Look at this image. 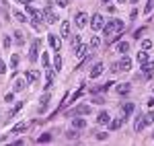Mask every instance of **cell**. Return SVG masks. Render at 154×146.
Segmentation results:
<instances>
[{"mask_svg": "<svg viewBox=\"0 0 154 146\" xmlns=\"http://www.w3.org/2000/svg\"><path fill=\"white\" fill-rule=\"evenodd\" d=\"M103 25H105V19H103L101 14H93V19H91V27H93V31H101Z\"/></svg>", "mask_w": 154, "mask_h": 146, "instance_id": "6da1fadb", "label": "cell"}, {"mask_svg": "<svg viewBox=\"0 0 154 146\" xmlns=\"http://www.w3.org/2000/svg\"><path fill=\"white\" fill-rule=\"evenodd\" d=\"M117 21L119 19H115V21H109V23L107 25H103V35H113V31H117ZM119 33H121V31H119Z\"/></svg>", "mask_w": 154, "mask_h": 146, "instance_id": "7a4b0ae2", "label": "cell"}, {"mask_svg": "<svg viewBox=\"0 0 154 146\" xmlns=\"http://www.w3.org/2000/svg\"><path fill=\"white\" fill-rule=\"evenodd\" d=\"M43 17H45V21H48V23H56V21H58V14L51 11V6H45V11H43Z\"/></svg>", "mask_w": 154, "mask_h": 146, "instance_id": "3957f363", "label": "cell"}, {"mask_svg": "<svg viewBox=\"0 0 154 146\" xmlns=\"http://www.w3.org/2000/svg\"><path fill=\"white\" fill-rule=\"evenodd\" d=\"M117 68H119V70H123V72H128V70H131V60H130V58H125V56H123V58L119 60Z\"/></svg>", "mask_w": 154, "mask_h": 146, "instance_id": "277c9868", "label": "cell"}, {"mask_svg": "<svg viewBox=\"0 0 154 146\" xmlns=\"http://www.w3.org/2000/svg\"><path fill=\"white\" fill-rule=\"evenodd\" d=\"M41 48V41L39 39H33V43H31V54H29V58L31 60H37V51Z\"/></svg>", "mask_w": 154, "mask_h": 146, "instance_id": "5b68a950", "label": "cell"}, {"mask_svg": "<svg viewBox=\"0 0 154 146\" xmlns=\"http://www.w3.org/2000/svg\"><path fill=\"white\" fill-rule=\"evenodd\" d=\"M49 45L54 48V51H60L62 49V39L58 35H49Z\"/></svg>", "mask_w": 154, "mask_h": 146, "instance_id": "8992f818", "label": "cell"}, {"mask_svg": "<svg viewBox=\"0 0 154 146\" xmlns=\"http://www.w3.org/2000/svg\"><path fill=\"white\" fill-rule=\"evenodd\" d=\"M97 122L101 123V126H107V123L111 122V117H109V113H107V111H101V113L97 115Z\"/></svg>", "mask_w": 154, "mask_h": 146, "instance_id": "52a82bcc", "label": "cell"}, {"mask_svg": "<svg viewBox=\"0 0 154 146\" xmlns=\"http://www.w3.org/2000/svg\"><path fill=\"white\" fill-rule=\"evenodd\" d=\"M103 70H105V66H103V64H95V66H93V70H91V78L101 76V74H103Z\"/></svg>", "mask_w": 154, "mask_h": 146, "instance_id": "ba28073f", "label": "cell"}, {"mask_svg": "<svg viewBox=\"0 0 154 146\" xmlns=\"http://www.w3.org/2000/svg\"><path fill=\"white\" fill-rule=\"evenodd\" d=\"M142 70H144L146 76H152V74H154V62H144Z\"/></svg>", "mask_w": 154, "mask_h": 146, "instance_id": "9c48e42d", "label": "cell"}, {"mask_svg": "<svg viewBox=\"0 0 154 146\" xmlns=\"http://www.w3.org/2000/svg\"><path fill=\"white\" fill-rule=\"evenodd\" d=\"M49 101H51V99H49V95L45 93V95L41 97V103H39V113H43V111L48 109V103H49Z\"/></svg>", "mask_w": 154, "mask_h": 146, "instance_id": "30bf717a", "label": "cell"}, {"mask_svg": "<svg viewBox=\"0 0 154 146\" xmlns=\"http://www.w3.org/2000/svg\"><path fill=\"white\" fill-rule=\"evenodd\" d=\"M72 126H74L76 130H80V128H86V120H84V117H74V120H72Z\"/></svg>", "mask_w": 154, "mask_h": 146, "instance_id": "8fae6325", "label": "cell"}, {"mask_svg": "<svg viewBox=\"0 0 154 146\" xmlns=\"http://www.w3.org/2000/svg\"><path fill=\"white\" fill-rule=\"evenodd\" d=\"M37 80H39V74H37L35 70H29V72H27V82H31V85H35Z\"/></svg>", "mask_w": 154, "mask_h": 146, "instance_id": "7c38bea8", "label": "cell"}, {"mask_svg": "<svg viewBox=\"0 0 154 146\" xmlns=\"http://www.w3.org/2000/svg\"><path fill=\"white\" fill-rule=\"evenodd\" d=\"M25 89V78H17L14 80V85H12V91L14 93H19V91H23Z\"/></svg>", "mask_w": 154, "mask_h": 146, "instance_id": "4fadbf2b", "label": "cell"}, {"mask_svg": "<svg viewBox=\"0 0 154 146\" xmlns=\"http://www.w3.org/2000/svg\"><path fill=\"white\" fill-rule=\"evenodd\" d=\"M84 25H86V14H84V12H78V14H76V27L82 29Z\"/></svg>", "mask_w": 154, "mask_h": 146, "instance_id": "5bb4252c", "label": "cell"}, {"mask_svg": "<svg viewBox=\"0 0 154 146\" xmlns=\"http://www.w3.org/2000/svg\"><path fill=\"white\" fill-rule=\"evenodd\" d=\"M88 49H91V48H86V45H82V43H80V45L76 48V58H84V56L88 54Z\"/></svg>", "mask_w": 154, "mask_h": 146, "instance_id": "9a60e30c", "label": "cell"}, {"mask_svg": "<svg viewBox=\"0 0 154 146\" xmlns=\"http://www.w3.org/2000/svg\"><path fill=\"white\" fill-rule=\"evenodd\" d=\"M62 37H66V39H70V23L66 21V23H62Z\"/></svg>", "mask_w": 154, "mask_h": 146, "instance_id": "2e32d148", "label": "cell"}, {"mask_svg": "<svg viewBox=\"0 0 154 146\" xmlns=\"http://www.w3.org/2000/svg\"><path fill=\"white\" fill-rule=\"evenodd\" d=\"M51 85H54V70L51 68H48V82H45V89H51Z\"/></svg>", "mask_w": 154, "mask_h": 146, "instance_id": "e0dca14e", "label": "cell"}, {"mask_svg": "<svg viewBox=\"0 0 154 146\" xmlns=\"http://www.w3.org/2000/svg\"><path fill=\"white\" fill-rule=\"evenodd\" d=\"M130 91H131L130 85H119V86H117V95H128Z\"/></svg>", "mask_w": 154, "mask_h": 146, "instance_id": "ac0fdd59", "label": "cell"}, {"mask_svg": "<svg viewBox=\"0 0 154 146\" xmlns=\"http://www.w3.org/2000/svg\"><path fill=\"white\" fill-rule=\"evenodd\" d=\"M74 113H78V115H88V113H91V107H88V105H80Z\"/></svg>", "mask_w": 154, "mask_h": 146, "instance_id": "d6986e66", "label": "cell"}, {"mask_svg": "<svg viewBox=\"0 0 154 146\" xmlns=\"http://www.w3.org/2000/svg\"><path fill=\"white\" fill-rule=\"evenodd\" d=\"M115 49H117L119 54H125V51L130 49V45H128L125 41H119V43H117V48H115Z\"/></svg>", "mask_w": 154, "mask_h": 146, "instance_id": "ffe728a7", "label": "cell"}, {"mask_svg": "<svg viewBox=\"0 0 154 146\" xmlns=\"http://www.w3.org/2000/svg\"><path fill=\"white\" fill-rule=\"evenodd\" d=\"M134 109H136V105H134V103H125V105H123V113H125V115H131Z\"/></svg>", "mask_w": 154, "mask_h": 146, "instance_id": "44dd1931", "label": "cell"}, {"mask_svg": "<svg viewBox=\"0 0 154 146\" xmlns=\"http://www.w3.org/2000/svg\"><path fill=\"white\" fill-rule=\"evenodd\" d=\"M144 126H146V122H144V115H142V117L136 120V126L134 128H136V132H140V130H144Z\"/></svg>", "mask_w": 154, "mask_h": 146, "instance_id": "7402d4cb", "label": "cell"}, {"mask_svg": "<svg viewBox=\"0 0 154 146\" xmlns=\"http://www.w3.org/2000/svg\"><path fill=\"white\" fill-rule=\"evenodd\" d=\"M27 130V126L25 123H17L14 128H12V134H21V132H25Z\"/></svg>", "mask_w": 154, "mask_h": 146, "instance_id": "603a6c76", "label": "cell"}, {"mask_svg": "<svg viewBox=\"0 0 154 146\" xmlns=\"http://www.w3.org/2000/svg\"><path fill=\"white\" fill-rule=\"evenodd\" d=\"M109 126H111V130H119L123 126V120H113V122H109Z\"/></svg>", "mask_w": 154, "mask_h": 146, "instance_id": "cb8c5ba5", "label": "cell"}, {"mask_svg": "<svg viewBox=\"0 0 154 146\" xmlns=\"http://www.w3.org/2000/svg\"><path fill=\"white\" fill-rule=\"evenodd\" d=\"M138 62H140V64L148 62V51H138Z\"/></svg>", "mask_w": 154, "mask_h": 146, "instance_id": "d4e9b609", "label": "cell"}, {"mask_svg": "<svg viewBox=\"0 0 154 146\" xmlns=\"http://www.w3.org/2000/svg\"><path fill=\"white\" fill-rule=\"evenodd\" d=\"M14 39H17V43H23L25 41V33L23 31H14Z\"/></svg>", "mask_w": 154, "mask_h": 146, "instance_id": "484cf974", "label": "cell"}, {"mask_svg": "<svg viewBox=\"0 0 154 146\" xmlns=\"http://www.w3.org/2000/svg\"><path fill=\"white\" fill-rule=\"evenodd\" d=\"M51 140V134H41L39 138H37V142H41V144H45V142H49Z\"/></svg>", "mask_w": 154, "mask_h": 146, "instance_id": "4316f807", "label": "cell"}, {"mask_svg": "<svg viewBox=\"0 0 154 146\" xmlns=\"http://www.w3.org/2000/svg\"><path fill=\"white\" fill-rule=\"evenodd\" d=\"M78 45H80V37H78V35H72V49L76 51V48H78Z\"/></svg>", "mask_w": 154, "mask_h": 146, "instance_id": "83f0119b", "label": "cell"}, {"mask_svg": "<svg viewBox=\"0 0 154 146\" xmlns=\"http://www.w3.org/2000/svg\"><path fill=\"white\" fill-rule=\"evenodd\" d=\"M144 122H146V123H152L154 122V111H148V113L144 115Z\"/></svg>", "mask_w": 154, "mask_h": 146, "instance_id": "f1b7e54d", "label": "cell"}, {"mask_svg": "<svg viewBox=\"0 0 154 146\" xmlns=\"http://www.w3.org/2000/svg\"><path fill=\"white\" fill-rule=\"evenodd\" d=\"M11 66H12V68H17V66H19V54H12V58H11Z\"/></svg>", "mask_w": 154, "mask_h": 146, "instance_id": "f546056e", "label": "cell"}, {"mask_svg": "<svg viewBox=\"0 0 154 146\" xmlns=\"http://www.w3.org/2000/svg\"><path fill=\"white\" fill-rule=\"evenodd\" d=\"M152 8H154V0H148V4H146L144 12H146V14H150V12H152Z\"/></svg>", "mask_w": 154, "mask_h": 146, "instance_id": "4dcf8cb0", "label": "cell"}, {"mask_svg": "<svg viewBox=\"0 0 154 146\" xmlns=\"http://www.w3.org/2000/svg\"><path fill=\"white\" fill-rule=\"evenodd\" d=\"M41 64H43L45 68H49V54H43V56H41Z\"/></svg>", "mask_w": 154, "mask_h": 146, "instance_id": "1f68e13d", "label": "cell"}, {"mask_svg": "<svg viewBox=\"0 0 154 146\" xmlns=\"http://www.w3.org/2000/svg\"><path fill=\"white\" fill-rule=\"evenodd\" d=\"M60 68H62V58L56 56V60H54V70H60Z\"/></svg>", "mask_w": 154, "mask_h": 146, "instance_id": "d6a6232c", "label": "cell"}, {"mask_svg": "<svg viewBox=\"0 0 154 146\" xmlns=\"http://www.w3.org/2000/svg\"><path fill=\"white\" fill-rule=\"evenodd\" d=\"M14 19H17V21H21V23L27 21V19H25V14H23V12H19V11H14Z\"/></svg>", "mask_w": 154, "mask_h": 146, "instance_id": "836d02e7", "label": "cell"}, {"mask_svg": "<svg viewBox=\"0 0 154 146\" xmlns=\"http://www.w3.org/2000/svg\"><path fill=\"white\" fill-rule=\"evenodd\" d=\"M99 45H101V39H99V37H93V39H91V48H99Z\"/></svg>", "mask_w": 154, "mask_h": 146, "instance_id": "e575fe53", "label": "cell"}, {"mask_svg": "<svg viewBox=\"0 0 154 146\" xmlns=\"http://www.w3.org/2000/svg\"><path fill=\"white\" fill-rule=\"evenodd\" d=\"M144 31H146V27H140L138 31H134V37H136V39H140V37H142V33H144Z\"/></svg>", "mask_w": 154, "mask_h": 146, "instance_id": "d590c367", "label": "cell"}, {"mask_svg": "<svg viewBox=\"0 0 154 146\" xmlns=\"http://www.w3.org/2000/svg\"><path fill=\"white\" fill-rule=\"evenodd\" d=\"M2 45H4L6 49L11 48V37H8V35H4V39H2Z\"/></svg>", "mask_w": 154, "mask_h": 146, "instance_id": "8d00e7d4", "label": "cell"}, {"mask_svg": "<svg viewBox=\"0 0 154 146\" xmlns=\"http://www.w3.org/2000/svg\"><path fill=\"white\" fill-rule=\"evenodd\" d=\"M142 48L144 49H150V48H152V41H150V39H144V41H142Z\"/></svg>", "mask_w": 154, "mask_h": 146, "instance_id": "74e56055", "label": "cell"}, {"mask_svg": "<svg viewBox=\"0 0 154 146\" xmlns=\"http://www.w3.org/2000/svg\"><path fill=\"white\" fill-rule=\"evenodd\" d=\"M93 103H97V105H101V103H105V99H103V97H95V99H93Z\"/></svg>", "mask_w": 154, "mask_h": 146, "instance_id": "f35d334b", "label": "cell"}, {"mask_svg": "<svg viewBox=\"0 0 154 146\" xmlns=\"http://www.w3.org/2000/svg\"><path fill=\"white\" fill-rule=\"evenodd\" d=\"M68 138H72V140H76V138H78V134H76V130H72V132H68Z\"/></svg>", "mask_w": 154, "mask_h": 146, "instance_id": "ab89813d", "label": "cell"}, {"mask_svg": "<svg viewBox=\"0 0 154 146\" xmlns=\"http://www.w3.org/2000/svg\"><path fill=\"white\" fill-rule=\"evenodd\" d=\"M56 2H58L60 6H68L70 4V0H56Z\"/></svg>", "mask_w": 154, "mask_h": 146, "instance_id": "60d3db41", "label": "cell"}, {"mask_svg": "<svg viewBox=\"0 0 154 146\" xmlns=\"http://www.w3.org/2000/svg\"><path fill=\"white\" fill-rule=\"evenodd\" d=\"M4 72H6V66H4V62L0 60V74H4Z\"/></svg>", "mask_w": 154, "mask_h": 146, "instance_id": "b9f144b4", "label": "cell"}, {"mask_svg": "<svg viewBox=\"0 0 154 146\" xmlns=\"http://www.w3.org/2000/svg\"><path fill=\"white\" fill-rule=\"evenodd\" d=\"M11 101H12V93H8V95L4 97V103H11Z\"/></svg>", "mask_w": 154, "mask_h": 146, "instance_id": "7bdbcfd3", "label": "cell"}, {"mask_svg": "<svg viewBox=\"0 0 154 146\" xmlns=\"http://www.w3.org/2000/svg\"><path fill=\"white\" fill-rule=\"evenodd\" d=\"M19 2H21V4H25V6H27V4H31V0H19Z\"/></svg>", "mask_w": 154, "mask_h": 146, "instance_id": "ee69618b", "label": "cell"}, {"mask_svg": "<svg viewBox=\"0 0 154 146\" xmlns=\"http://www.w3.org/2000/svg\"><path fill=\"white\" fill-rule=\"evenodd\" d=\"M148 105H150V107H154V97L150 99V101H148Z\"/></svg>", "mask_w": 154, "mask_h": 146, "instance_id": "f6af8a7d", "label": "cell"}, {"mask_svg": "<svg viewBox=\"0 0 154 146\" xmlns=\"http://www.w3.org/2000/svg\"><path fill=\"white\" fill-rule=\"evenodd\" d=\"M119 2H125V0H119Z\"/></svg>", "mask_w": 154, "mask_h": 146, "instance_id": "bcb514c9", "label": "cell"}, {"mask_svg": "<svg viewBox=\"0 0 154 146\" xmlns=\"http://www.w3.org/2000/svg\"><path fill=\"white\" fill-rule=\"evenodd\" d=\"M103 2H109V0H103Z\"/></svg>", "mask_w": 154, "mask_h": 146, "instance_id": "7dc6e473", "label": "cell"}, {"mask_svg": "<svg viewBox=\"0 0 154 146\" xmlns=\"http://www.w3.org/2000/svg\"><path fill=\"white\" fill-rule=\"evenodd\" d=\"M0 2H4V0H0Z\"/></svg>", "mask_w": 154, "mask_h": 146, "instance_id": "c3c4849f", "label": "cell"}, {"mask_svg": "<svg viewBox=\"0 0 154 146\" xmlns=\"http://www.w3.org/2000/svg\"><path fill=\"white\" fill-rule=\"evenodd\" d=\"M152 136H154V134H152Z\"/></svg>", "mask_w": 154, "mask_h": 146, "instance_id": "681fc988", "label": "cell"}]
</instances>
